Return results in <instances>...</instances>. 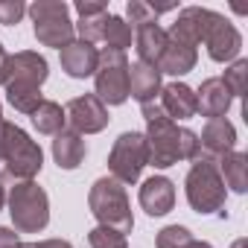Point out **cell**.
I'll list each match as a JSON object with an SVG mask.
<instances>
[{
    "label": "cell",
    "instance_id": "6da1fadb",
    "mask_svg": "<svg viewBox=\"0 0 248 248\" xmlns=\"http://www.w3.org/2000/svg\"><path fill=\"white\" fill-rule=\"evenodd\" d=\"M91 210L93 216L105 225V228H114L126 236L132 228H135V219H132V207H129V199H126V190H123L120 181L114 178H99L93 187H91Z\"/></svg>",
    "mask_w": 248,
    "mask_h": 248
},
{
    "label": "cell",
    "instance_id": "7a4b0ae2",
    "mask_svg": "<svg viewBox=\"0 0 248 248\" xmlns=\"http://www.w3.org/2000/svg\"><path fill=\"white\" fill-rule=\"evenodd\" d=\"M0 158H3L9 175L15 178H32L38 170H41V146L35 140H30V135L12 123H3L0 126Z\"/></svg>",
    "mask_w": 248,
    "mask_h": 248
},
{
    "label": "cell",
    "instance_id": "3957f363",
    "mask_svg": "<svg viewBox=\"0 0 248 248\" xmlns=\"http://www.w3.org/2000/svg\"><path fill=\"white\" fill-rule=\"evenodd\" d=\"M143 117L149 123V138H146V155L152 167H172L178 155V126L164 114L158 102H143Z\"/></svg>",
    "mask_w": 248,
    "mask_h": 248
},
{
    "label": "cell",
    "instance_id": "277c9868",
    "mask_svg": "<svg viewBox=\"0 0 248 248\" xmlns=\"http://www.w3.org/2000/svg\"><path fill=\"white\" fill-rule=\"evenodd\" d=\"M9 213H12V222L21 233H38L47 228L50 222V210H47V193L32 184V181H24L12 190L9 196Z\"/></svg>",
    "mask_w": 248,
    "mask_h": 248
},
{
    "label": "cell",
    "instance_id": "5b68a950",
    "mask_svg": "<svg viewBox=\"0 0 248 248\" xmlns=\"http://www.w3.org/2000/svg\"><path fill=\"white\" fill-rule=\"evenodd\" d=\"M187 199L193 204V210L199 213H213L225 204V181L216 170L213 161L202 158L190 175H187Z\"/></svg>",
    "mask_w": 248,
    "mask_h": 248
},
{
    "label": "cell",
    "instance_id": "8992f818",
    "mask_svg": "<svg viewBox=\"0 0 248 248\" xmlns=\"http://www.w3.org/2000/svg\"><path fill=\"white\" fill-rule=\"evenodd\" d=\"M32 24H35V38L47 47H67L73 41V24L67 15V6L59 0H41V3L30 6Z\"/></svg>",
    "mask_w": 248,
    "mask_h": 248
},
{
    "label": "cell",
    "instance_id": "52a82bcc",
    "mask_svg": "<svg viewBox=\"0 0 248 248\" xmlns=\"http://www.w3.org/2000/svg\"><path fill=\"white\" fill-rule=\"evenodd\" d=\"M129 96V62L126 53L108 50L99 53V64H96V99L105 105H120Z\"/></svg>",
    "mask_w": 248,
    "mask_h": 248
},
{
    "label": "cell",
    "instance_id": "ba28073f",
    "mask_svg": "<svg viewBox=\"0 0 248 248\" xmlns=\"http://www.w3.org/2000/svg\"><path fill=\"white\" fill-rule=\"evenodd\" d=\"M149 155H146V138L138 132H126L120 135L111 155H108V167L114 172V181L120 184H135L140 178V170L146 167Z\"/></svg>",
    "mask_w": 248,
    "mask_h": 248
},
{
    "label": "cell",
    "instance_id": "9c48e42d",
    "mask_svg": "<svg viewBox=\"0 0 248 248\" xmlns=\"http://www.w3.org/2000/svg\"><path fill=\"white\" fill-rule=\"evenodd\" d=\"M64 117L70 120V126H73L76 135H82V132H85V135L102 132V129H105V123H108V111H105V105H102L93 93L76 96V99L67 105Z\"/></svg>",
    "mask_w": 248,
    "mask_h": 248
},
{
    "label": "cell",
    "instance_id": "30bf717a",
    "mask_svg": "<svg viewBox=\"0 0 248 248\" xmlns=\"http://www.w3.org/2000/svg\"><path fill=\"white\" fill-rule=\"evenodd\" d=\"M204 44H207V53H210L213 62H231L239 53L242 38H239V32L231 21H225L222 15L213 12V21L204 32Z\"/></svg>",
    "mask_w": 248,
    "mask_h": 248
},
{
    "label": "cell",
    "instance_id": "8fae6325",
    "mask_svg": "<svg viewBox=\"0 0 248 248\" xmlns=\"http://www.w3.org/2000/svg\"><path fill=\"white\" fill-rule=\"evenodd\" d=\"M233 143H236V132H233V126H231L225 117L207 120V126H204V132L199 138V146H202L204 158L213 161V164H219L233 149Z\"/></svg>",
    "mask_w": 248,
    "mask_h": 248
},
{
    "label": "cell",
    "instance_id": "7c38bea8",
    "mask_svg": "<svg viewBox=\"0 0 248 248\" xmlns=\"http://www.w3.org/2000/svg\"><path fill=\"white\" fill-rule=\"evenodd\" d=\"M96 64H99V53L93 44L79 38V41H70L67 47H62V67L73 79H85V76L96 73Z\"/></svg>",
    "mask_w": 248,
    "mask_h": 248
},
{
    "label": "cell",
    "instance_id": "4fadbf2b",
    "mask_svg": "<svg viewBox=\"0 0 248 248\" xmlns=\"http://www.w3.org/2000/svg\"><path fill=\"white\" fill-rule=\"evenodd\" d=\"M140 204H143V210L149 216L170 213L172 204H175V187H172V181L164 178V175H152L149 181H143V187H140Z\"/></svg>",
    "mask_w": 248,
    "mask_h": 248
},
{
    "label": "cell",
    "instance_id": "5bb4252c",
    "mask_svg": "<svg viewBox=\"0 0 248 248\" xmlns=\"http://www.w3.org/2000/svg\"><path fill=\"white\" fill-rule=\"evenodd\" d=\"M231 99H233V96H231V91L225 88L222 79H207V82L199 88V93H196V111H202L204 117L216 120V117H225Z\"/></svg>",
    "mask_w": 248,
    "mask_h": 248
},
{
    "label": "cell",
    "instance_id": "9a60e30c",
    "mask_svg": "<svg viewBox=\"0 0 248 248\" xmlns=\"http://www.w3.org/2000/svg\"><path fill=\"white\" fill-rule=\"evenodd\" d=\"M47 79V62L38 53H18L9 56V79L6 82H27L41 88V82Z\"/></svg>",
    "mask_w": 248,
    "mask_h": 248
},
{
    "label": "cell",
    "instance_id": "2e32d148",
    "mask_svg": "<svg viewBox=\"0 0 248 248\" xmlns=\"http://www.w3.org/2000/svg\"><path fill=\"white\" fill-rule=\"evenodd\" d=\"M158 88H161V73H158V67L143 64V62L129 64V93H132L135 99H140V105H143V102H152L155 93H158Z\"/></svg>",
    "mask_w": 248,
    "mask_h": 248
},
{
    "label": "cell",
    "instance_id": "e0dca14e",
    "mask_svg": "<svg viewBox=\"0 0 248 248\" xmlns=\"http://www.w3.org/2000/svg\"><path fill=\"white\" fill-rule=\"evenodd\" d=\"M158 105L164 108V114H167V117L187 120V117H193V114H196V93H193L187 85L172 82V85H167V88L161 91V102H158Z\"/></svg>",
    "mask_w": 248,
    "mask_h": 248
},
{
    "label": "cell",
    "instance_id": "ac0fdd59",
    "mask_svg": "<svg viewBox=\"0 0 248 248\" xmlns=\"http://www.w3.org/2000/svg\"><path fill=\"white\" fill-rule=\"evenodd\" d=\"M170 44V35L158 27V24H146V27H138V56L143 64H152L158 67L164 50Z\"/></svg>",
    "mask_w": 248,
    "mask_h": 248
},
{
    "label": "cell",
    "instance_id": "d6986e66",
    "mask_svg": "<svg viewBox=\"0 0 248 248\" xmlns=\"http://www.w3.org/2000/svg\"><path fill=\"white\" fill-rule=\"evenodd\" d=\"M53 158L62 170H76L85 158V140L76 132H59L53 140Z\"/></svg>",
    "mask_w": 248,
    "mask_h": 248
},
{
    "label": "cell",
    "instance_id": "ffe728a7",
    "mask_svg": "<svg viewBox=\"0 0 248 248\" xmlns=\"http://www.w3.org/2000/svg\"><path fill=\"white\" fill-rule=\"evenodd\" d=\"M196 64V47H187V44H178L170 38L161 62H158V73H172V76H181L187 70H193Z\"/></svg>",
    "mask_w": 248,
    "mask_h": 248
},
{
    "label": "cell",
    "instance_id": "44dd1931",
    "mask_svg": "<svg viewBox=\"0 0 248 248\" xmlns=\"http://www.w3.org/2000/svg\"><path fill=\"white\" fill-rule=\"evenodd\" d=\"M32 117V123H35V129L41 132V135H59V132H64V111H62V105H56V102H44L41 99V105L30 114Z\"/></svg>",
    "mask_w": 248,
    "mask_h": 248
},
{
    "label": "cell",
    "instance_id": "7402d4cb",
    "mask_svg": "<svg viewBox=\"0 0 248 248\" xmlns=\"http://www.w3.org/2000/svg\"><path fill=\"white\" fill-rule=\"evenodd\" d=\"M102 41L108 44V50L123 53L126 47H132V24H126L117 15H108L102 24Z\"/></svg>",
    "mask_w": 248,
    "mask_h": 248
},
{
    "label": "cell",
    "instance_id": "603a6c76",
    "mask_svg": "<svg viewBox=\"0 0 248 248\" xmlns=\"http://www.w3.org/2000/svg\"><path fill=\"white\" fill-rule=\"evenodd\" d=\"M6 93H9V102L12 108L24 111V114H32L38 105H41V91L35 85H27V82H6Z\"/></svg>",
    "mask_w": 248,
    "mask_h": 248
},
{
    "label": "cell",
    "instance_id": "cb8c5ba5",
    "mask_svg": "<svg viewBox=\"0 0 248 248\" xmlns=\"http://www.w3.org/2000/svg\"><path fill=\"white\" fill-rule=\"evenodd\" d=\"M248 158L242 155V152H228L219 164H222V172H225V181H228V187H233L236 193H245V187H248V175H245V170H248V164H245Z\"/></svg>",
    "mask_w": 248,
    "mask_h": 248
},
{
    "label": "cell",
    "instance_id": "d4e9b609",
    "mask_svg": "<svg viewBox=\"0 0 248 248\" xmlns=\"http://www.w3.org/2000/svg\"><path fill=\"white\" fill-rule=\"evenodd\" d=\"M170 9H175V6H152V3H143V0H132L129 3V18H132L135 27H146V24H155L158 15H164Z\"/></svg>",
    "mask_w": 248,
    "mask_h": 248
},
{
    "label": "cell",
    "instance_id": "484cf974",
    "mask_svg": "<svg viewBox=\"0 0 248 248\" xmlns=\"http://www.w3.org/2000/svg\"><path fill=\"white\" fill-rule=\"evenodd\" d=\"M88 239H91L93 248H126V236L120 231H114V228H105V225L93 228Z\"/></svg>",
    "mask_w": 248,
    "mask_h": 248
},
{
    "label": "cell",
    "instance_id": "4316f807",
    "mask_svg": "<svg viewBox=\"0 0 248 248\" xmlns=\"http://www.w3.org/2000/svg\"><path fill=\"white\" fill-rule=\"evenodd\" d=\"M190 239H193V236H190L187 228H181V225H170V228H164V231L158 233V248H184Z\"/></svg>",
    "mask_w": 248,
    "mask_h": 248
},
{
    "label": "cell",
    "instance_id": "83f0119b",
    "mask_svg": "<svg viewBox=\"0 0 248 248\" xmlns=\"http://www.w3.org/2000/svg\"><path fill=\"white\" fill-rule=\"evenodd\" d=\"M245 76H248V62H236L231 70H225V88L231 91V96H242L245 91Z\"/></svg>",
    "mask_w": 248,
    "mask_h": 248
},
{
    "label": "cell",
    "instance_id": "f1b7e54d",
    "mask_svg": "<svg viewBox=\"0 0 248 248\" xmlns=\"http://www.w3.org/2000/svg\"><path fill=\"white\" fill-rule=\"evenodd\" d=\"M178 155L181 158H199L202 155L199 135H193L190 129H178Z\"/></svg>",
    "mask_w": 248,
    "mask_h": 248
},
{
    "label": "cell",
    "instance_id": "f546056e",
    "mask_svg": "<svg viewBox=\"0 0 248 248\" xmlns=\"http://www.w3.org/2000/svg\"><path fill=\"white\" fill-rule=\"evenodd\" d=\"M27 6L21 3V0H3L0 3V24H18L24 18Z\"/></svg>",
    "mask_w": 248,
    "mask_h": 248
},
{
    "label": "cell",
    "instance_id": "4dcf8cb0",
    "mask_svg": "<svg viewBox=\"0 0 248 248\" xmlns=\"http://www.w3.org/2000/svg\"><path fill=\"white\" fill-rule=\"evenodd\" d=\"M76 12H79L82 18H88V15H102V12H108V9H105V3H88V0H79V3H76Z\"/></svg>",
    "mask_w": 248,
    "mask_h": 248
},
{
    "label": "cell",
    "instance_id": "1f68e13d",
    "mask_svg": "<svg viewBox=\"0 0 248 248\" xmlns=\"http://www.w3.org/2000/svg\"><path fill=\"white\" fill-rule=\"evenodd\" d=\"M18 236L9 231V228H0V248H18Z\"/></svg>",
    "mask_w": 248,
    "mask_h": 248
},
{
    "label": "cell",
    "instance_id": "d6a6232c",
    "mask_svg": "<svg viewBox=\"0 0 248 248\" xmlns=\"http://www.w3.org/2000/svg\"><path fill=\"white\" fill-rule=\"evenodd\" d=\"M18 248H73V245L62 242V239H47V242H30V245H18Z\"/></svg>",
    "mask_w": 248,
    "mask_h": 248
},
{
    "label": "cell",
    "instance_id": "836d02e7",
    "mask_svg": "<svg viewBox=\"0 0 248 248\" xmlns=\"http://www.w3.org/2000/svg\"><path fill=\"white\" fill-rule=\"evenodd\" d=\"M6 79H9V56L0 47V85H6Z\"/></svg>",
    "mask_w": 248,
    "mask_h": 248
},
{
    "label": "cell",
    "instance_id": "e575fe53",
    "mask_svg": "<svg viewBox=\"0 0 248 248\" xmlns=\"http://www.w3.org/2000/svg\"><path fill=\"white\" fill-rule=\"evenodd\" d=\"M184 248H210V245H207V242H196V239H190Z\"/></svg>",
    "mask_w": 248,
    "mask_h": 248
},
{
    "label": "cell",
    "instance_id": "d590c367",
    "mask_svg": "<svg viewBox=\"0 0 248 248\" xmlns=\"http://www.w3.org/2000/svg\"><path fill=\"white\" fill-rule=\"evenodd\" d=\"M233 248H245V239H236V242H233Z\"/></svg>",
    "mask_w": 248,
    "mask_h": 248
},
{
    "label": "cell",
    "instance_id": "8d00e7d4",
    "mask_svg": "<svg viewBox=\"0 0 248 248\" xmlns=\"http://www.w3.org/2000/svg\"><path fill=\"white\" fill-rule=\"evenodd\" d=\"M0 207H3V187H0Z\"/></svg>",
    "mask_w": 248,
    "mask_h": 248
},
{
    "label": "cell",
    "instance_id": "74e56055",
    "mask_svg": "<svg viewBox=\"0 0 248 248\" xmlns=\"http://www.w3.org/2000/svg\"><path fill=\"white\" fill-rule=\"evenodd\" d=\"M0 126H3V114H0Z\"/></svg>",
    "mask_w": 248,
    "mask_h": 248
}]
</instances>
